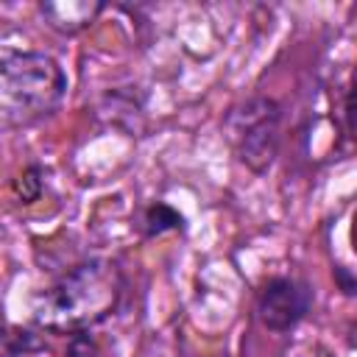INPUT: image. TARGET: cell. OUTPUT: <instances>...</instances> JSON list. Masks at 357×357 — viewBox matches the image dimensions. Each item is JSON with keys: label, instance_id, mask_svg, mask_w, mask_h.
Returning <instances> with one entry per match:
<instances>
[{"label": "cell", "instance_id": "obj_11", "mask_svg": "<svg viewBox=\"0 0 357 357\" xmlns=\"http://www.w3.org/2000/svg\"><path fill=\"white\" fill-rule=\"evenodd\" d=\"M343 117H346V134L351 137V89H346L343 95Z\"/></svg>", "mask_w": 357, "mask_h": 357}, {"label": "cell", "instance_id": "obj_6", "mask_svg": "<svg viewBox=\"0 0 357 357\" xmlns=\"http://www.w3.org/2000/svg\"><path fill=\"white\" fill-rule=\"evenodd\" d=\"M187 229V218L170 204V201H148L142 209H139V218H137V231L142 240H156V237H165V234H173V231H184Z\"/></svg>", "mask_w": 357, "mask_h": 357}, {"label": "cell", "instance_id": "obj_1", "mask_svg": "<svg viewBox=\"0 0 357 357\" xmlns=\"http://www.w3.org/2000/svg\"><path fill=\"white\" fill-rule=\"evenodd\" d=\"M126 273L117 259L84 257L64 268L36 298L31 321L47 335H73L106 324L123 304Z\"/></svg>", "mask_w": 357, "mask_h": 357}, {"label": "cell", "instance_id": "obj_7", "mask_svg": "<svg viewBox=\"0 0 357 357\" xmlns=\"http://www.w3.org/2000/svg\"><path fill=\"white\" fill-rule=\"evenodd\" d=\"M47 351V340L36 326H22L0 318V357H31Z\"/></svg>", "mask_w": 357, "mask_h": 357}, {"label": "cell", "instance_id": "obj_8", "mask_svg": "<svg viewBox=\"0 0 357 357\" xmlns=\"http://www.w3.org/2000/svg\"><path fill=\"white\" fill-rule=\"evenodd\" d=\"M11 192L20 204H33L45 192V165L42 162H28L14 178H11Z\"/></svg>", "mask_w": 357, "mask_h": 357}, {"label": "cell", "instance_id": "obj_9", "mask_svg": "<svg viewBox=\"0 0 357 357\" xmlns=\"http://www.w3.org/2000/svg\"><path fill=\"white\" fill-rule=\"evenodd\" d=\"M64 357H103V346H100L95 329H84V332L67 335Z\"/></svg>", "mask_w": 357, "mask_h": 357}, {"label": "cell", "instance_id": "obj_4", "mask_svg": "<svg viewBox=\"0 0 357 357\" xmlns=\"http://www.w3.org/2000/svg\"><path fill=\"white\" fill-rule=\"evenodd\" d=\"M315 304V287L293 273L268 276L254 296V318L271 335L293 332Z\"/></svg>", "mask_w": 357, "mask_h": 357}, {"label": "cell", "instance_id": "obj_3", "mask_svg": "<svg viewBox=\"0 0 357 357\" xmlns=\"http://www.w3.org/2000/svg\"><path fill=\"white\" fill-rule=\"evenodd\" d=\"M284 106L271 95H248L226 112V139L240 165L251 173L265 176L282 148Z\"/></svg>", "mask_w": 357, "mask_h": 357}, {"label": "cell", "instance_id": "obj_10", "mask_svg": "<svg viewBox=\"0 0 357 357\" xmlns=\"http://www.w3.org/2000/svg\"><path fill=\"white\" fill-rule=\"evenodd\" d=\"M332 276H335V284H337V290H340L346 298H354V293H357V276L351 273V268L337 262V265L332 268Z\"/></svg>", "mask_w": 357, "mask_h": 357}, {"label": "cell", "instance_id": "obj_5", "mask_svg": "<svg viewBox=\"0 0 357 357\" xmlns=\"http://www.w3.org/2000/svg\"><path fill=\"white\" fill-rule=\"evenodd\" d=\"M36 11L50 31L61 36H75L98 22V17L106 11V3L100 0H42Z\"/></svg>", "mask_w": 357, "mask_h": 357}, {"label": "cell", "instance_id": "obj_2", "mask_svg": "<svg viewBox=\"0 0 357 357\" xmlns=\"http://www.w3.org/2000/svg\"><path fill=\"white\" fill-rule=\"evenodd\" d=\"M67 95V73L39 47L0 42V131L50 120Z\"/></svg>", "mask_w": 357, "mask_h": 357}]
</instances>
